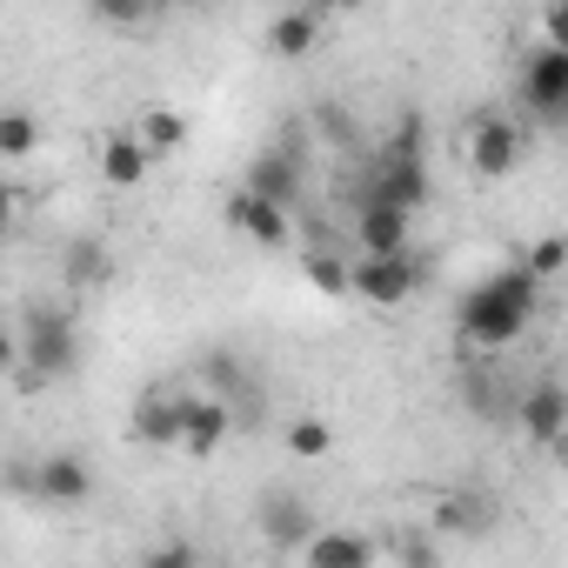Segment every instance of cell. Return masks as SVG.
Here are the masks:
<instances>
[{"label": "cell", "instance_id": "f1b7e54d", "mask_svg": "<svg viewBox=\"0 0 568 568\" xmlns=\"http://www.w3.org/2000/svg\"><path fill=\"white\" fill-rule=\"evenodd\" d=\"M402 568H435V541H415V535H402Z\"/></svg>", "mask_w": 568, "mask_h": 568}, {"label": "cell", "instance_id": "83f0119b", "mask_svg": "<svg viewBox=\"0 0 568 568\" xmlns=\"http://www.w3.org/2000/svg\"><path fill=\"white\" fill-rule=\"evenodd\" d=\"M148 568H194V548H187V541H161V548L148 555Z\"/></svg>", "mask_w": 568, "mask_h": 568}, {"label": "cell", "instance_id": "4316f807", "mask_svg": "<svg viewBox=\"0 0 568 568\" xmlns=\"http://www.w3.org/2000/svg\"><path fill=\"white\" fill-rule=\"evenodd\" d=\"M101 21H121V28H134V21H148V8H141V0H101V8H94Z\"/></svg>", "mask_w": 568, "mask_h": 568}, {"label": "cell", "instance_id": "484cf974", "mask_svg": "<svg viewBox=\"0 0 568 568\" xmlns=\"http://www.w3.org/2000/svg\"><path fill=\"white\" fill-rule=\"evenodd\" d=\"M541 48L568 54V0H561V8H541Z\"/></svg>", "mask_w": 568, "mask_h": 568}, {"label": "cell", "instance_id": "cb8c5ba5", "mask_svg": "<svg viewBox=\"0 0 568 568\" xmlns=\"http://www.w3.org/2000/svg\"><path fill=\"white\" fill-rule=\"evenodd\" d=\"M521 267H528L535 281H555V274H568V234H548V241H535Z\"/></svg>", "mask_w": 568, "mask_h": 568}, {"label": "cell", "instance_id": "8fae6325", "mask_svg": "<svg viewBox=\"0 0 568 568\" xmlns=\"http://www.w3.org/2000/svg\"><path fill=\"white\" fill-rule=\"evenodd\" d=\"M355 247L362 254H408V214L388 201H362L355 207Z\"/></svg>", "mask_w": 568, "mask_h": 568}, {"label": "cell", "instance_id": "9c48e42d", "mask_svg": "<svg viewBox=\"0 0 568 568\" xmlns=\"http://www.w3.org/2000/svg\"><path fill=\"white\" fill-rule=\"evenodd\" d=\"M227 227L247 234L254 247H288V234H295L288 207H274V201H261V194H247V187L227 194Z\"/></svg>", "mask_w": 568, "mask_h": 568}, {"label": "cell", "instance_id": "f546056e", "mask_svg": "<svg viewBox=\"0 0 568 568\" xmlns=\"http://www.w3.org/2000/svg\"><path fill=\"white\" fill-rule=\"evenodd\" d=\"M555 455H561V468H568V442H561V448H555Z\"/></svg>", "mask_w": 568, "mask_h": 568}, {"label": "cell", "instance_id": "4fadbf2b", "mask_svg": "<svg viewBox=\"0 0 568 568\" xmlns=\"http://www.w3.org/2000/svg\"><path fill=\"white\" fill-rule=\"evenodd\" d=\"M322 28H328L322 8H288V14H274V21H267V54H274V61H302V54H315Z\"/></svg>", "mask_w": 568, "mask_h": 568}, {"label": "cell", "instance_id": "2e32d148", "mask_svg": "<svg viewBox=\"0 0 568 568\" xmlns=\"http://www.w3.org/2000/svg\"><path fill=\"white\" fill-rule=\"evenodd\" d=\"M181 428H187V402H174V395H148V402L134 408V442L181 448Z\"/></svg>", "mask_w": 568, "mask_h": 568}, {"label": "cell", "instance_id": "30bf717a", "mask_svg": "<svg viewBox=\"0 0 568 568\" xmlns=\"http://www.w3.org/2000/svg\"><path fill=\"white\" fill-rule=\"evenodd\" d=\"M241 187L261 194V201H274V207H295L302 201V161H295V148H261Z\"/></svg>", "mask_w": 568, "mask_h": 568}, {"label": "cell", "instance_id": "7a4b0ae2", "mask_svg": "<svg viewBox=\"0 0 568 568\" xmlns=\"http://www.w3.org/2000/svg\"><path fill=\"white\" fill-rule=\"evenodd\" d=\"M362 201H388V207H402V214H415L422 201H428V154H422V128L415 121H402L382 148H375V161H368V194Z\"/></svg>", "mask_w": 568, "mask_h": 568}, {"label": "cell", "instance_id": "277c9868", "mask_svg": "<svg viewBox=\"0 0 568 568\" xmlns=\"http://www.w3.org/2000/svg\"><path fill=\"white\" fill-rule=\"evenodd\" d=\"M415 288H422L415 254H355V288L348 295H362L368 308H402Z\"/></svg>", "mask_w": 568, "mask_h": 568}, {"label": "cell", "instance_id": "5b68a950", "mask_svg": "<svg viewBox=\"0 0 568 568\" xmlns=\"http://www.w3.org/2000/svg\"><path fill=\"white\" fill-rule=\"evenodd\" d=\"M521 101L548 121H568V54L561 48H528L521 54Z\"/></svg>", "mask_w": 568, "mask_h": 568}, {"label": "cell", "instance_id": "7c38bea8", "mask_svg": "<svg viewBox=\"0 0 568 568\" xmlns=\"http://www.w3.org/2000/svg\"><path fill=\"white\" fill-rule=\"evenodd\" d=\"M375 535L368 528H322L315 541H308V568H375Z\"/></svg>", "mask_w": 568, "mask_h": 568}, {"label": "cell", "instance_id": "ffe728a7", "mask_svg": "<svg viewBox=\"0 0 568 568\" xmlns=\"http://www.w3.org/2000/svg\"><path fill=\"white\" fill-rule=\"evenodd\" d=\"M134 134H141V148H148L154 161H168V154L187 141V114H181V108H148Z\"/></svg>", "mask_w": 568, "mask_h": 568}, {"label": "cell", "instance_id": "e0dca14e", "mask_svg": "<svg viewBox=\"0 0 568 568\" xmlns=\"http://www.w3.org/2000/svg\"><path fill=\"white\" fill-rule=\"evenodd\" d=\"M227 428H234V408L214 395V402H187V428H181V448L187 455H214L221 442H227Z\"/></svg>", "mask_w": 568, "mask_h": 568}, {"label": "cell", "instance_id": "ba28073f", "mask_svg": "<svg viewBox=\"0 0 568 568\" xmlns=\"http://www.w3.org/2000/svg\"><path fill=\"white\" fill-rule=\"evenodd\" d=\"M261 535H267L274 548H295V555H308V541L322 535V521H315V508H308L302 495H288V488H267V495H261Z\"/></svg>", "mask_w": 568, "mask_h": 568}, {"label": "cell", "instance_id": "7402d4cb", "mask_svg": "<svg viewBox=\"0 0 568 568\" xmlns=\"http://www.w3.org/2000/svg\"><path fill=\"white\" fill-rule=\"evenodd\" d=\"M34 141H41L34 114H21V108L0 114V161H28V154H34Z\"/></svg>", "mask_w": 568, "mask_h": 568}, {"label": "cell", "instance_id": "d6986e66", "mask_svg": "<svg viewBox=\"0 0 568 568\" xmlns=\"http://www.w3.org/2000/svg\"><path fill=\"white\" fill-rule=\"evenodd\" d=\"M148 168H154V154L141 148V134H108V148H101V174H108V187H141Z\"/></svg>", "mask_w": 568, "mask_h": 568}, {"label": "cell", "instance_id": "44dd1931", "mask_svg": "<svg viewBox=\"0 0 568 568\" xmlns=\"http://www.w3.org/2000/svg\"><path fill=\"white\" fill-rule=\"evenodd\" d=\"M335 448V428L322 422V415H295L288 422V455H302V462H322Z\"/></svg>", "mask_w": 568, "mask_h": 568}, {"label": "cell", "instance_id": "5bb4252c", "mask_svg": "<svg viewBox=\"0 0 568 568\" xmlns=\"http://www.w3.org/2000/svg\"><path fill=\"white\" fill-rule=\"evenodd\" d=\"M61 274H68V288H108V281H114L108 241H101V234H74V241L61 247Z\"/></svg>", "mask_w": 568, "mask_h": 568}, {"label": "cell", "instance_id": "d4e9b609", "mask_svg": "<svg viewBox=\"0 0 568 568\" xmlns=\"http://www.w3.org/2000/svg\"><path fill=\"white\" fill-rule=\"evenodd\" d=\"M315 134H328L335 148H355V114H348L342 101H322V108H315Z\"/></svg>", "mask_w": 568, "mask_h": 568}, {"label": "cell", "instance_id": "52a82bcc", "mask_svg": "<svg viewBox=\"0 0 568 568\" xmlns=\"http://www.w3.org/2000/svg\"><path fill=\"white\" fill-rule=\"evenodd\" d=\"M521 435H528V442H548V448L568 442V382L535 375V382L521 388Z\"/></svg>", "mask_w": 568, "mask_h": 568}, {"label": "cell", "instance_id": "603a6c76", "mask_svg": "<svg viewBox=\"0 0 568 568\" xmlns=\"http://www.w3.org/2000/svg\"><path fill=\"white\" fill-rule=\"evenodd\" d=\"M302 267H308V281H315L322 295H348V288H355V261H342V254H322V247H315Z\"/></svg>", "mask_w": 568, "mask_h": 568}, {"label": "cell", "instance_id": "9a60e30c", "mask_svg": "<svg viewBox=\"0 0 568 568\" xmlns=\"http://www.w3.org/2000/svg\"><path fill=\"white\" fill-rule=\"evenodd\" d=\"M34 488H41V501L74 508V501H88V495H94V475H88V462H81V455H48V462L34 468Z\"/></svg>", "mask_w": 568, "mask_h": 568}, {"label": "cell", "instance_id": "3957f363", "mask_svg": "<svg viewBox=\"0 0 568 568\" xmlns=\"http://www.w3.org/2000/svg\"><path fill=\"white\" fill-rule=\"evenodd\" d=\"M74 362H81L74 315H61V308H34V315L21 322V388L61 382V375H74Z\"/></svg>", "mask_w": 568, "mask_h": 568}, {"label": "cell", "instance_id": "6da1fadb", "mask_svg": "<svg viewBox=\"0 0 568 568\" xmlns=\"http://www.w3.org/2000/svg\"><path fill=\"white\" fill-rule=\"evenodd\" d=\"M535 308H541V281H535V274L515 261V267H495V274H481L475 288L462 295V308H455V328H462V342H468V348H481V355H501L508 342H521V335H528Z\"/></svg>", "mask_w": 568, "mask_h": 568}, {"label": "cell", "instance_id": "ac0fdd59", "mask_svg": "<svg viewBox=\"0 0 568 568\" xmlns=\"http://www.w3.org/2000/svg\"><path fill=\"white\" fill-rule=\"evenodd\" d=\"M488 521H495L488 495H468V488H455V495H442V501H435V535H462V541H475Z\"/></svg>", "mask_w": 568, "mask_h": 568}, {"label": "cell", "instance_id": "8992f818", "mask_svg": "<svg viewBox=\"0 0 568 568\" xmlns=\"http://www.w3.org/2000/svg\"><path fill=\"white\" fill-rule=\"evenodd\" d=\"M515 161H521V128L508 114H481L468 128V168L481 181H501V174H515Z\"/></svg>", "mask_w": 568, "mask_h": 568}]
</instances>
